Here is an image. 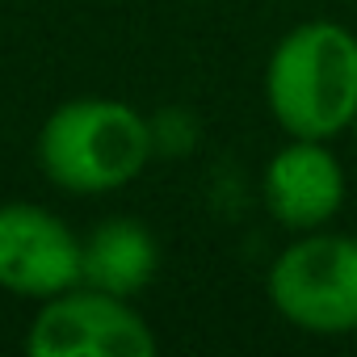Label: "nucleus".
I'll return each mask as SVG.
<instances>
[{
    "label": "nucleus",
    "mask_w": 357,
    "mask_h": 357,
    "mask_svg": "<svg viewBox=\"0 0 357 357\" xmlns=\"http://www.w3.org/2000/svg\"><path fill=\"white\" fill-rule=\"evenodd\" d=\"M84 282V236L38 202H0V290L47 303Z\"/></svg>",
    "instance_id": "nucleus-5"
},
{
    "label": "nucleus",
    "mask_w": 357,
    "mask_h": 357,
    "mask_svg": "<svg viewBox=\"0 0 357 357\" xmlns=\"http://www.w3.org/2000/svg\"><path fill=\"white\" fill-rule=\"evenodd\" d=\"M160 269V244L139 219H105L84 236V282L122 298L147 290Z\"/></svg>",
    "instance_id": "nucleus-7"
},
{
    "label": "nucleus",
    "mask_w": 357,
    "mask_h": 357,
    "mask_svg": "<svg viewBox=\"0 0 357 357\" xmlns=\"http://www.w3.org/2000/svg\"><path fill=\"white\" fill-rule=\"evenodd\" d=\"M265 101L290 139H336L357 118V34L340 22H298L265 63Z\"/></svg>",
    "instance_id": "nucleus-2"
},
{
    "label": "nucleus",
    "mask_w": 357,
    "mask_h": 357,
    "mask_svg": "<svg viewBox=\"0 0 357 357\" xmlns=\"http://www.w3.org/2000/svg\"><path fill=\"white\" fill-rule=\"evenodd\" d=\"M265 211L286 231H315L344 206V168L328 139H290L261 176Z\"/></svg>",
    "instance_id": "nucleus-6"
},
{
    "label": "nucleus",
    "mask_w": 357,
    "mask_h": 357,
    "mask_svg": "<svg viewBox=\"0 0 357 357\" xmlns=\"http://www.w3.org/2000/svg\"><path fill=\"white\" fill-rule=\"evenodd\" d=\"M273 311L311 336L357 332V236L298 231L269 265Z\"/></svg>",
    "instance_id": "nucleus-3"
},
{
    "label": "nucleus",
    "mask_w": 357,
    "mask_h": 357,
    "mask_svg": "<svg viewBox=\"0 0 357 357\" xmlns=\"http://www.w3.org/2000/svg\"><path fill=\"white\" fill-rule=\"evenodd\" d=\"M34 155L43 176L63 194H114L151 164L155 126L118 97H72L38 126Z\"/></svg>",
    "instance_id": "nucleus-1"
},
{
    "label": "nucleus",
    "mask_w": 357,
    "mask_h": 357,
    "mask_svg": "<svg viewBox=\"0 0 357 357\" xmlns=\"http://www.w3.org/2000/svg\"><path fill=\"white\" fill-rule=\"evenodd\" d=\"M353 135H357V118H353Z\"/></svg>",
    "instance_id": "nucleus-8"
},
{
    "label": "nucleus",
    "mask_w": 357,
    "mask_h": 357,
    "mask_svg": "<svg viewBox=\"0 0 357 357\" xmlns=\"http://www.w3.org/2000/svg\"><path fill=\"white\" fill-rule=\"evenodd\" d=\"M22 344L30 357H151L160 340L130 298L80 282L38 303Z\"/></svg>",
    "instance_id": "nucleus-4"
}]
</instances>
